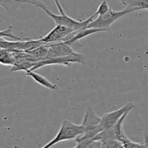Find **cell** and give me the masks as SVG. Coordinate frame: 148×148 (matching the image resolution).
I'll return each mask as SVG.
<instances>
[{
  "label": "cell",
  "instance_id": "cell-16",
  "mask_svg": "<svg viewBox=\"0 0 148 148\" xmlns=\"http://www.w3.org/2000/svg\"><path fill=\"white\" fill-rule=\"evenodd\" d=\"M101 147H124L122 143L118 140L109 139V140H104L101 142Z\"/></svg>",
  "mask_w": 148,
  "mask_h": 148
},
{
  "label": "cell",
  "instance_id": "cell-17",
  "mask_svg": "<svg viewBox=\"0 0 148 148\" xmlns=\"http://www.w3.org/2000/svg\"><path fill=\"white\" fill-rule=\"evenodd\" d=\"M109 9H110V7H109V6H108L107 1H103L100 4V5L98 6V10H97V11L95 12V14L97 16V17H98V16L101 15V14H105L106 12H107L109 10Z\"/></svg>",
  "mask_w": 148,
  "mask_h": 148
},
{
  "label": "cell",
  "instance_id": "cell-11",
  "mask_svg": "<svg viewBox=\"0 0 148 148\" xmlns=\"http://www.w3.org/2000/svg\"><path fill=\"white\" fill-rule=\"evenodd\" d=\"M25 74L27 76L31 77L35 82H37L39 85H42V86L45 87V88H48V89L52 90H57L59 88V87L57 86L55 84L52 83L50 81L48 80L45 77L42 76L40 74H38L36 72H35L34 71L31 70H27L25 71Z\"/></svg>",
  "mask_w": 148,
  "mask_h": 148
},
{
  "label": "cell",
  "instance_id": "cell-19",
  "mask_svg": "<svg viewBox=\"0 0 148 148\" xmlns=\"http://www.w3.org/2000/svg\"><path fill=\"white\" fill-rule=\"evenodd\" d=\"M116 1H121V2H122L123 1H125V0H116Z\"/></svg>",
  "mask_w": 148,
  "mask_h": 148
},
{
  "label": "cell",
  "instance_id": "cell-4",
  "mask_svg": "<svg viewBox=\"0 0 148 148\" xmlns=\"http://www.w3.org/2000/svg\"><path fill=\"white\" fill-rule=\"evenodd\" d=\"M134 11L135 10L132 8H124L121 11H115L110 8L109 10L105 14L95 17L92 21H91L88 24L87 27H95V28L106 29V30H109L111 25L114 24L117 20Z\"/></svg>",
  "mask_w": 148,
  "mask_h": 148
},
{
  "label": "cell",
  "instance_id": "cell-18",
  "mask_svg": "<svg viewBox=\"0 0 148 148\" xmlns=\"http://www.w3.org/2000/svg\"><path fill=\"white\" fill-rule=\"evenodd\" d=\"M53 2L55 3V4H56V7H57L58 10H59V12H60V14H66V13H65L64 10V9H63V7H62V4H61L59 0H53Z\"/></svg>",
  "mask_w": 148,
  "mask_h": 148
},
{
  "label": "cell",
  "instance_id": "cell-8",
  "mask_svg": "<svg viewBox=\"0 0 148 148\" xmlns=\"http://www.w3.org/2000/svg\"><path fill=\"white\" fill-rule=\"evenodd\" d=\"M75 31L72 27L63 25H56L48 34L39 38V40L44 44H50V43L62 42L65 40L68 36Z\"/></svg>",
  "mask_w": 148,
  "mask_h": 148
},
{
  "label": "cell",
  "instance_id": "cell-10",
  "mask_svg": "<svg viewBox=\"0 0 148 148\" xmlns=\"http://www.w3.org/2000/svg\"><path fill=\"white\" fill-rule=\"evenodd\" d=\"M103 31H108V30L106 29H101V28H95V27H87V28L82 29V30H75L73 33H71L69 36L65 38L64 42L69 45H72L76 42L79 41L82 39L90 36V35L94 34V33H99V32Z\"/></svg>",
  "mask_w": 148,
  "mask_h": 148
},
{
  "label": "cell",
  "instance_id": "cell-1",
  "mask_svg": "<svg viewBox=\"0 0 148 148\" xmlns=\"http://www.w3.org/2000/svg\"><path fill=\"white\" fill-rule=\"evenodd\" d=\"M16 2H20V3H27V4H33L36 7H38V8L41 9L43 11L46 12L47 15H49L56 25H63L67 26V27H72L75 30H82V29L87 28L88 24L90 23L91 21L94 20L95 17H97L94 13L92 16L88 17V19L85 20H75V19L72 18L71 17L68 16L67 14H56L51 12L47 7L45 6L42 2H40L38 1H35V0H16Z\"/></svg>",
  "mask_w": 148,
  "mask_h": 148
},
{
  "label": "cell",
  "instance_id": "cell-2",
  "mask_svg": "<svg viewBox=\"0 0 148 148\" xmlns=\"http://www.w3.org/2000/svg\"><path fill=\"white\" fill-rule=\"evenodd\" d=\"M84 132L85 129L82 124H76L69 120H64L62 122L59 132L55 136L54 138L51 140L49 143L45 145L43 148L51 147L61 142L75 140L77 137L82 135Z\"/></svg>",
  "mask_w": 148,
  "mask_h": 148
},
{
  "label": "cell",
  "instance_id": "cell-14",
  "mask_svg": "<svg viewBox=\"0 0 148 148\" xmlns=\"http://www.w3.org/2000/svg\"><path fill=\"white\" fill-rule=\"evenodd\" d=\"M14 59L12 52L7 49H0V64L5 66H12Z\"/></svg>",
  "mask_w": 148,
  "mask_h": 148
},
{
  "label": "cell",
  "instance_id": "cell-6",
  "mask_svg": "<svg viewBox=\"0 0 148 148\" xmlns=\"http://www.w3.org/2000/svg\"><path fill=\"white\" fill-rule=\"evenodd\" d=\"M43 44L44 43H42L39 38L36 40L25 38L23 40H19L16 41H9L3 37L0 38V49H7L11 51H27L36 49L38 46Z\"/></svg>",
  "mask_w": 148,
  "mask_h": 148
},
{
  "label": "cell",
  "instance_id": "cell-3",
  "mask_svg": "<svg viewBox=\"0 0 148 148\" xmlns=\"http://www.w3.org/2000/svg\"><path fill=\"white\" fill-rule=\"evenodd\" d=\"M101 121V117L97 115L92 107H89L85 111L82 123L85 129V132L75 139L76 143H80L83 140L92 139L98 133L103 131V129L100 125Z\"/></svg>",
  "mask_w": 148,
  "mask_h": 148
},
{
  "label": "cell",
  "instance_id": "cell-9",
  "mask_svg": "<svg viewBox=\"0 0 148 148\" xmlns=\"http://www.w3.org/2000/svg\"><path fill=\"white\" fill-rule=\"evenodd\" d=\"M47 45L49 47V51H48L46 59L62 57V56L71 54L75 51L74 49L71 47V45L67 44L64 41L50 43Z\"/></svg>",
  "mask_w": 148,
  "mask_h": 148
},
{
  "label": "cell",
  "instance_id": "cell-13",
  "mask_svg": "<svg viewBox=\"0 0 148 148\" xmlns=\"http://www.w3.org/2000/svg\"><path fill=\"white\" fill-rule=\"evenodd\" d=\"M121 4L125 8L134 9L135 11L148 10V0H125Z\"/></svg>",
  "mask_w": 148,
  "mask_h": 148
},
{
  "label": "cell",
  "instance_id": "cell-15",
  "mask_svg": "<svg viewBox=\"0 0 148 148\" xmlns=\"http://www.w3.org/2000/svg\"><path fill=\"white\" fill-rule=\"evenodd\" d=\"M121 143L124 147H148V137L145 136V140L143 143H135L126 135Z\"/></svg>",
  "mask_w": 148,
  "mask_h": 148
},
{
  "label": "cell",
  "instance_id": "cell-12",
  "mask_svg": "<svg viewBox=\"0 0 148 148\" xmlns=\"http://www.w3.org/2000/svg\"><path fill=\"white\" fill-rule=\"evenodd\" d=\"M129 113H130V111H127V112H126L125 114H124V115L121 117V119L119 120L118 122H117L116 124L115 125H114V127L111 128L115 138L121 142L122 141L123 139L124 138V137L127 135V134H125V132H124V122H125L126 119H127Z\"/></svg>",
  "mask_w": 148,
  "mask_h": 148
},
{
  "label": "cell",
  "instance_id": "cell-7",
  "mask_svg": "<svg viewBox=\"0 0 148 148\" xmlns=\"http://www.w3.org/2000/svg\"><path fill=\"white\" fill-rule=\"evenodd\" d=\"M134 108H135V105L133 103L128 102L119 109L103 114L101 116V121L100 123L101 128L103 130L112 128L126 112H130Z\"/></svg>",
  "mask_w": 148,
  "mask_h": 148
},
{
  "label": "cell",
  "instance_id": "cell-5",
  "mask_svg": "<svg viewBox=\"0 0 148 148\" xmlns=\"http://www.w3.org/2000/svg\"><path fill=\"white\" fill-rule=\"evenodd\" d=\"M86 55L84 53H78L77 51H74L71 54L67 56H62V57L57 58H51V59H46L44 60L40 61L37 62L34 66L31 69L29 70L35 71L36 69H38L43 66H48V65H53L59 64L64 65L66 66H70L73 64H85L86 63Z\"/></svg>",
  "mask_w": 148,
  "mask_h": 148
}]
</instances>
